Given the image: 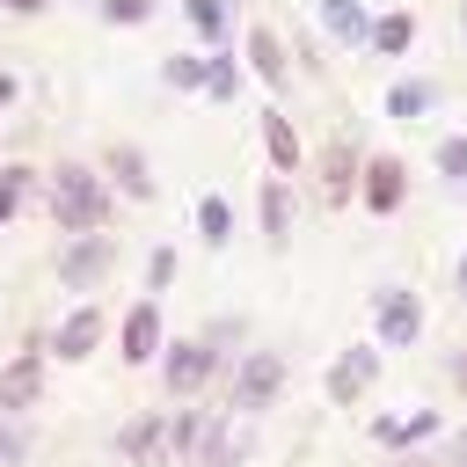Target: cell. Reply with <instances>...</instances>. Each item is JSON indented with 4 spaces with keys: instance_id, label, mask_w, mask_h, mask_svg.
Segmentation results:
<instances>
[{
    "instance_id": "obj_34",
    "label": "cell",
    "mask_w": 467,
    "mask_h": 467,
    "mask_svg": "<svg viewBox=\"0 0 467 467\" xmlns=\"http://www.w3.org/2000/svg\"><path fill=\"white\" fill-rule=\"evenodd\" d=\"M445 467H467V431L452 438V460H445Z\"/></svg>"
},
{
    "instance_id": "obj_22",
    "label": "cell",
    "mask_w": 467,
    "mask_h": 467,
    "mask_svg": "<svg viewBox=\"0 0 467 467\" xmlns=\"http://www.w3.org/2000/svg\"><path fill=\"white\" fill-rule=\"evenodd\" d=\"M204 66H212V51H175V58H161V80L175 95H204Z\"/></svg>"
},
{
    "instance_id": "obj_29",
    "label": "cell",
    "mask_w": 467,
    "mask_h": 467,
    "mask_svg": "<svg viewBox=\"0 0 467 467\" xmlns=\"http://www.w3.org/2000/svg\"><path fill=\"white\" fill-rule=\"evenodd\" d=\"M431 161H438V175H445V182H467V131L438 139V153H431Z\"/></svg>"
},
{
    "instance_id": "obj_5",
    "label": "cell",
    "mask_w": 467,
    "mask_h": 467,
    "mask_svg": "<svg viewBox=\"0 0 467 467\" xmlns=\"http://www.w3.org/2000/svg\"><path fill=\"white\" fill-rule=\"evenodd\" d=\"M372 336H379V350H409L423 336V299L409 285H379L372 292Z\"/></svg>"
},
{
    "instance_id": "obj_14",
    "label": "cell",
    "mask_w": 467,
    "mask_h": 467,
    "mask_svg": "<svg viewBox=\"0 0 467 467\" xmlns=\"http://www.w3.org/2000/svg\"><path fill=\"white\" fill-rule=\"evenodd\" d=\"M36 394H44V350H15L7 365H0V409H36Z\"/></svg>"
},
{
    "instance_id": "obj_18",
    "label": "cell",
    "mask_w": 467,
    "mask_h": 467,
    "mask_svg": "<svg viewBox=\"0 0 467 467\" xmlns=\"http://www.w3.org/2000/svg\"><path fill=\"white\" fill-rule=\"evenodd\" d=\"M263 153H270L277 175H299V131H292L285 109H263Z\"/></svg>"
},
{
    "instance_id": "obj_25",
    "label": "cell",
    "mask_w": 467,
    "mask_h": 467,
    "mask_svg": "<svg viewBox=\"0 0 467 467\" xmlns=\"http://www.w3.org/2000/svg\"><path fill=\"white\" fill-rule=\"evenodd\" d=\"M182 15H190V29H197L204 44L226 36V0H182Z\"/></svg>"
},
{
    "instance_id": "obj_24",
    "label": "cell",
    "mask_w": 467,
    "mask_h": 467,
    "mask_svg": "<svg viewBox=\"0 0 467 467\" xmlns=\"http://www.w3.org/2000/svg\"><path fill=\"white\" fill-rule=\"evenodd\" d=\"M241 460H248V438H234V423H212V438L197 445L190 467H241Z\"/></svg>"
},
{
    "instance_id": "obj_31",
    "label": "cell",
    "mask_w": 467,
    "mask_h": 467,
    "mask_svg": "<svg viewBox=\"0 0 467 467\" xmlns=\"http://www.w3.org/2000/svg\"><path fill=\"white\" fill-rule=\"evenodd\" d=\"M175 285V248H153L146 255V292H168Z\"/></svg>"
},
{
    "instance_id": "obj_4",
    "label": "cell",
    "mask_w": 467,
    "mask_h": 467,
    "mask_svg": "<svg viewBox=\"0 0 467 467\" xmlns=\"http://www.w3.org/2000/svg\"><path fill=\"white\" fill-rule=\"evenodd\" d=\"M117 270V241L109 234H66L58 248V292H95Z\"/></svg>"
},
{
    "instance_id": "obj_37",
    "label": "cell",
    "mask_w": 467,
    "mask_h": 467,
    "mask_svg": "<svg viewBox=\"0 0 467 467\" xmlns=\"http://www.w3.org/2000/svg\"><path fill=\"white\" fill-rule=\"evenodd\" d=\"M401 467H438V460H401Z\"/></svg>"
},
{
    "instance_id": "obj_19",
    "label": "cell",
    "mask_w": 467,
    "mask_h": 467,
    "mask_svg": "<svg viewBox=\"0 0 467 467\" xmlns=\"http://www.w3.org/2000/svg\"><path fill=\"white\" fill-rule=\"evenodd\" d=\"M379 58H401L409 44H416V15L409 7H387V15H372V36H365Z\"/></svg>"
},
{
    "instance_id": "obj_7",
    "label": "cell",
    "mask_w": 467,
    "mask_h": 467,
    "mask_svg": "<svg viewBox=\"0 0 467 467\" xmlns=\"http://www.w3.org/2000/svg\"><path fill=\"white\" fill-rule=\"evenodd\" d=\"M372 379H379V350H372V343H350V350L321 372V394H328V409H358V401L372 394Z\"/></svg>"
},
{
    "instance_id": "obj_30",
    "label": "cell",
    "mask_w": 467,
    "mask_h": 467,
    "mask_svg": "<svg viewBox=\"0 0 467 467\" xmlns=\"http://www.w3.org/2000/svg\"><path fill=\"white\" fill-rule=\"evenodd\" d=\"M29 182H36L29 168H0V226H7L15 212H22V197H29Z\"/></svg>"
},
{
    "instance_id": "obj_17",
    "label": "cell",
    "mask_w": 467,
    "mask_h": 467,
    "mask_svg": "<svg viewBox=\"0 0 467 467\" xmlns=\"http://www.w3.org/2000/svg\"><path fill=\"white\" fill-rule=\"evenodd\" d=\"M314 22H321L336 44H365V36H372V15H365V0H314Z\"/></svg>"
},
{
    "instance_id": "obj_3",
    "label": "cell",
    "mask_w": 467,
    "mask_h": 467,
    "mask_svg": "<svg viewBox=\"0 0 467 467\" xmlns=\"http://www.w3.org/2000/svg\"><path fill=\"white\" fill-rule=\"evenodd\" d=\"M277 394H285V358L277 350H241L226 365V409L263 416V409H277Z\"/></svg>"
},
{
    "instance_id": "obj_1",
    "label": "cell",
    "mask_w": 467,
    "mask_h": 467,
    "mask_svg": "<svg viewBox=\"0 0 467 467\" xmlns=\"http://www.w3.org/2000/svg\"><path fill=\"white\" fill-rule=\"evenodd\" d=\"M109 212H117V190H109L102 168H88V161H58L51 168V226L58 234H102Z\"/></svg>"
},
{
    "instance_id": "obj_20",
    "label": "cell",
    "mask_w": 467,
    "mask_h": 467,
    "mask_svg": "<svg viewBox=\"0 0 467 467\" xmlns=\"http://www.w3.org/2000/svg\"><path fill=\"white\" fill-rule=\"evenodd\" d=\"M212 423H219V416H204V409H168V438H175V467H190V460H197V445L212 438Z\"/></svg>"
},
{
    "instance_id": "obj_32",
    "label": "cell",
    "mask_w": 467,
    "mask_h": 467,
    "mask_svg": "<svg viewBox=\"0 0 467 467\" xmlns=\"http://www.w3.org/2000/svg\"><path fill=\"white\" fill-rule=\"evenodd\" d=\"M445 379H452V387H460V394H467V343H460V350H452V358H445Z\"/></svg>"
},
{
    "instance_id": "obj_11",
    "label": "cell",
    "mask_w": 467,
    "mask_h": 467,
    "mask_svg": "<svg viewBox=\"0 0 467 467\" xmlns=\"http://www.w3.org/2000/svg\"><path fill=\"white\" fill-rule=\"evenodd\" d=\"M358 168H365L358 139L336 131V139L321 146V197H328V204H350V197H358Z\"/></svg>"
},
{
    "instance_id": "obj_12",
    "label": "cell",
    "mask_w": 467,
    "mask_h": 467,
    "mask_svg": "<svg viewBox=\"0 0 467 467\" xmlns=\"http://www.w3.org/2000/svg\"><path fill=\"white\" fill-rule=\"evenodd\" d=\"M241 51H248V73H255V80H263L270 95H285V88H292V58H285V36H277L270 22H255Z\"/></svg>"
},
{
    "instance_id": "obj_33",
    "label": "cell",
    "mask_w": 467,
    "mask_h": 467,
    "mask_svg": "<svg viewBox=\"0 0 467 467\" xmlns=\"http://www.w3.org/2000/svg\"><path fill=\"white\" fill-rule=\"evenodd\" d=\"M0 7H7V15H36L44 0H0Z\"/></svg>"
},
{
    "instance_id": "obj_15",
    "label": "cell",
    "mask_w": 467,
    "mask_h": 467,
    "mask_svg": "<svg viewBox=\"0 0 467 467\" xmlns=\"http://www.w3.org/2000/svg\"><path fill=\"white\" fill-rule=\"evenodd\" d=\"M255 212H263V241H270V248H292V182H285V175L263 182Z\"/></svg>"
},
{
    "instance_id": "obj_2",
    "label": "cell",
    "mask_w": 467,
    "mask_h": 467,
    "mask_svg": "<svg viewBox=\"0 0 467 467\" xmlns=\"http://www.w3.org/2000/svg\"><path fill=\"white\" fill-rule=\"evenodd\" d=\"M153 365H161V394H168V401H190V394H204L234 358H226L212 336H175V343H161Z\"/></svg>"
},
{
    "instance_id": "obj_28",
    "label": "cell",
    "mask_w": 467,
    "mask_h": 467,
    "mask_svg": "<svg viewBox=\"0 0 467 467\" xmlns=\"http://www.w3.org/2000/svg\"><path fill=\"white\" fill-rule=\"evenodd\" d=\"M95 15H102L109 29H139V22H153V0H102Z\"/></svg>"
},
{
    "instance_id": "obj_27",
    "label": "cell",
    "mask_w": 467,
    "mask_h": 467,
    "mask_svg": "<svg viewBox=\"0 0 467 467\" xmlns=\"http://www.w3.org/2000/svg\"><path fill=\"white\" fill-rule=\"evenodd\" d=\"M204 95H212V102H234V95H241V66H234L226 51L204 66Z\"/></svg>"
},
{
    "instance_id": "obj_6",
    "label": "cell",
    "mask_w": 467,
    "mask_h": 467,
    "mask_svg": "<svg viewBox=\"0 0 467 467\" xmlns=\"http://www.w3.org/2000/svg\"><path fill=\"white\" fill-rule=\"evenodd\" d=\"M117 460L124 467H175V438H168V409H139L117 431Z\"/></svg>"
},
{
    "instance_id": "obj_8",
    "label": "cell",
    "mask_w": 467,
    "mask_h": 467,
    "mask_svg": "<svg viewBox=\"0 0 467 467\" xmlns=\"http://www.w3.org/2000/svg\"><path fill=\"white\" fill-rule=\"evenodd\" d=\"M401 197H409V161L365 153V168H358V204H365L372 219H387V212H401Z\"/></svg>"
},
{
    "instance_id": "obj_13",
    "label": "cell",
    "mask_w": 467,
    "mask_h": 467,
    "mask_svg": "<svg viewBox=\"0 0 467 467\" xmlns=\"http://www.w3.org/2000/svg\"><path fill=\"white\" fill-rule=\"evenodd\" d=\"M102 175H109V190H117V197H131V204H146V197H153V168H146V153H139L131 139H109Z\"/></svg>"
},
{
    "instance_id": "obj_16",
    "label": "cell",
    "mask_w": 467,
    "mask_h": 467,
    "mask_svg": "<svg viewBox=\"0 0 467 467\" xmlns=\"http://www.w3.org/2000/svg\"><path fill=\"white\" fill-rule=\"evenodd\" d=\"M423 438H438V409H409V416H379L372 423V445H387V452L423 445Z\"/></svg>"
},
{
    "instance_id": "obj_35",
    "label": "cell",
    "mask_w": 467,
    "mask_h": 467,
    "mask_svg": "<svg viewBox=\"0 0 467 467\" xmlns=\"http://www.w3.org/2000/svg\"><path fill=\"white\" fill-rule=\"evenodd\" d=\"M7 102H15V73H0V109H7Z\"/></svg>"
},
{
    "instance_id": "obj_10",
    "label": "cell",
    "mask_w": 467,
    "mask_h": 467,
    "mask_svg": "<svg viewBox=\"0 0 467 467\" xmlns=\"http://www.w3.org/2000/svg\"><path fill=\"white\" fill-rule=\"evenodd\" d=\"M102 336H109V314H102V306H73V314L51 328V350H58V365H80V358L102 350Z\"/></svg>"
},
{
    "instance_id": "obj_23",
    "label": "cell",
    "mask_w": 467,
    "mask_h": 467,
    "mask_svg": "<svg viewBox=\"0 0 467 467\" xmlns=\"http://www.w3.org/2000/svg\"><path fill=\"white\" fill-rule=\"evenodd\" d=\"M431 102H438L431 80H394V88H387V117H394V124H416Z\"/></svg>"
},
{
    "instance_id": "obj_21",
    "label": "cell",
    "mask_w": 467,
    "mask_h": 467,
    "mask_svg": "<svg viewBox=\"0 0 467 467\" xmlns=\"http://www.w3.org/2000/svg\"><path fill=\"white\" fill-rule=\"evenodd\" d=\"M197 241H204V248H226V241H234V204H226L219 190L197 197Z\"/></svg>"
},
{
    "instance_id": "obj_36",
    "label": "cell",
    "mask_w": 467,
    "mask_h": 467,
    "mask_svg": "<svg viewBox=\"0 0 467 467\" xmlns=\"http://www.w3.org/2000/svg\"><path fill=\"white\" fill-rule=\"evenodd\" d=\"M452 277H460V306H467V255H460V270H452Z\"/></svg>"
},
{
    "instance_id": "obj_38",
    "label": "cell",
    "mask_w": 467,
    "mask_h": 467,
    "mask_svg": "<svg viewBox=\"0 0 467 467\" xmlns=\"http://www.w3.org/2000/svg\"><path fill=\"white\" fill-rule=\"evenodd\" d=\"M460 29H467V0H460Z\"/></svg>"
},
{
    "instance_id": "obj_26",
    "label": "cell",
    "mask_w": 467,
    "mask_h": 467,
    "mask_svg": "<svg viewBox=\"0 0 467 467\" xmlns=\"http://www.w3.org/2000/svg\"><path fill=\"white\" fill-rule=\"evenodd\" d=\"M29 460V423L15 409H0V467H22Z\"/></svg>"
},
{
    "instance_id": "obj_9",
    "label": "cell",
    "mask_w": 467,
    "mask_h": 467,
    "mask_svg": "<svg viewBox=\"0 0 467 467\" xmlns=\"http://www.w3.org/2000/svg\"><path fill=\"white\" fill-rule=\"evenodd\" d=\"M161 343H168L161 306H153V299L124 306V321H117V358H124V365H153V358H161Z\"/></svg>"
}]
</instances>
